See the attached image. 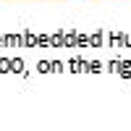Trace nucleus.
I'll list each match as a JSON object with an SVG mask.
<instances>
[{
	"label": "nucleus",
	"mask_w": 131,
	"mask_h": 131,
	"mask_svg": "<svg viewBox=\"0 0 131 131\" xmlns=\"http://www.w3.org/2000/svg\"><path fill=\"white\" fill-rule=\"evenodd\" d=\"M73 3H76V0H73ZM81 3H89V0H81Z\"/></svg>",
	"instance_id": "obj_1"
}]
</instances>
